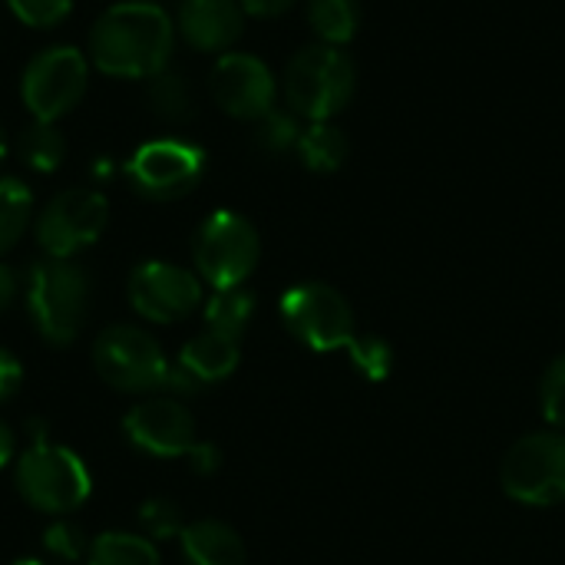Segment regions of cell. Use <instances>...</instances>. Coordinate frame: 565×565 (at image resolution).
<instances>
[{"mask_svg":"<svg viewBox=\"0 0 565 565\" xmlns=\"http://www.w3.org/2000/svg\"><path fill=\"white\" fill-rule=\"evenodd\" d=\"M26 308L46 344L66 348L89 311V278L70 258H43L26 278Z\"/></svg>","mask_w":565,"mask_h":565,"instance_id":"4","label":"cell"},{"mask_svg":"<svg viewBox=\"0 0 565 565\" xmlns=\"http://www.w3.org/2000/svg\"><path fill=\"white\" fill-rule=\"evenodd\" d=\"M89 83V56L76 46H46L23 66L20 96L33 122H56L83 99Z\"/></svg>","mask_w":565,"mask_h":565,"instance_id":"7","label":"cell"},{"mask_svg":"<svg viewBox=\"0 0 565 565\" xmlns=\"http://www.w3.org/2000/svg\"><path fill=\"white\" fill-rule=\"evenodd\" d=\"M89 565H159V553L142 536L103 533L89 543Z\"/></svg>","mask_w":565,"mask_h":565,"instance_id":"23","label":"cell"},{"mask_svg":"<svg viewBox=\"0 0 565 565\" xmlns=\"http://www.w3.org/2000/svg\"><path fill=\"white\" fill-rule=\"evenodd\" d=\"M43 546H46L56 559H63V563H76V559L83 556V550H86L79 526H73V523H66V520H56V523L43 533Z\"/></svg>","mask_w":565,"mask_h":565,"instance_id":"30","label":"cell"},{"mask_svg":"<svg viewBox=\"0 0 565 565\" xmlns=\"http://www.w3.org/2000/svg\"><path fill=\"white\" fill-rule=\"evenodd\" d=\"M189 463H192L195 473H215L218 463H222V454H218L212 444H199V447L189 454Z\"/></svg>","mask_w":565,"mask_h":565,"instance_id":"33","label":"cell"},{"mask_svg":"<svg viewBox=\"0 0 565 565\" xmlns=\"http://www.w3.org/2000/svg\"><path fill=\"white\" fill-rule=\"evenodd\" d=\"M93 364L109 387L126 394H149V391L189 394L199 387L182 367H169L159 341L142 328L116 324L103 331L93 344Z\"/></svg>","mask_w":565,"mask_h":565,"instance_id":"2","label":"cell"},{"mask_svg":"<svg viewBox=\"0 0 565 565\" xmlns=\"http://www.w3.org/2000/svg\"><path fill=\"white\" fill-rule=\"evenodd\" d=\"M17 275H13V268H7V265H0V315L13 305V298H17Z\"/></svg>","mask_w":565,"mask_h":565,"instance_id":"34","label":"cell"},{"mask_svg":"<svg viewBox=\"0 0 565 565\" xmlns=\"http://www.w3.org/2000/svg\"><path fill=\"white\" fill-rule=\"evenodd\" d=\"M17 490L40 513H70L86 503L93 477L73 450L33 437V447L17 460Z\"/></svg>","mask_w":565,"mask_h":565,"instance_id":"5","label":"cell"},{"mask_svg":"<svg viewBox=\"0 0 565 565\" xmlns=\"http://www.w3.org/2000/svg\"><path fill=\"white\" fill-rule=\"evenodd\" d=\"M308 23L328 46H344L361 26L358 0H308Z\"/></svg>","mask_w":565,"mask_h":565,"instance_id":"20","label":"cell"},{"mask_svg":"<svg viewBox=\"0 0 565 565\" xmlns=\"http://www.w3.org/2000/svg\"><path fill=\"white\" fill-rule=\"evenodd\" d=\"M205 149L189 142V139H175V136H162V139H149L142 142L132 156H129V182L139 195L156 199V202H172L189 195L202 175H205Z\"/></svg>","mask_w":565,"mask_h":565,"instance_id":"9","label":"cell"},{"mask_svg":"<svg viewBox=\"0 0 565 565\" xmlns=\"http://www.w3.org/2000/svg\"><path fill=\"white\" fill-rule=\"evenodd\" d=\"M109 218L106 195L96 189H66L46 202L36 218V242L46 258H73L89 248Z\"/></svg>","mask_w":565,"mask_h":565,"instance_id":"11","label":"cell"},{"mask_svg":"<svg viewBox=\"0 0 565 565\" xmlns=\"http://www.w3.org/2000/svg\"><path fill=\"white\" fill-rule=\"evenodd\" d=\"M10 13L33 26V30H53L73 13V0H7Z\"/></svg>","mask_w":565,"mask_h":565,"instance_id":"27","label":"cell"},{"mask_svg":"<svg viewBox=\"0 0 565 565\" xmlns=\"http://www.w3.org/2000/svg\"><path fill=\"white\" fill-rule=\"evenodd\" d=\"M301 139V126H298V116L295 113H281V109H271L268 116H262L255 122V132H252V142L258 152L265 156H285L298 146Z\"/></svg>","mask_w":565,"mask_h":565,"instance_id":"25","label":"cell"},{"mask_svg":"<svg viewBox=\"0 0 565 565\" xmlns=\"http://www.w3.org/2000/svg\"><path fill=\"white\" fill-rule=\"evenodd\" d=\"M122 430L136 450L149 457H162V460L189 457L199 447L192 414L169 397H152V401L136 404L122 417Z\"/></svg>","mask_w":565,"mask_h":565,"instance_id":"14","label":"cell"},{"mask_svg":"<svg viewBox=\"0 0 565 565\" xmlns=\"http://www.w3.org/2000/svg\"><path fill=\"white\" fill-rule=\"evenodd\" d=\"M348 351H351V364L367 381H387V374L394 367V351H391L387 341H381V338H361L358 334Z\"/></svg>","mask_w":565,"mask_h":565,"instance_id":"26","label":"cell"},{"mask_svg":"<svg viewBox=\"0 0 565 565\" xmlns=\"http://www.w3.org/2000/svg\"><path fill=\"white\" fill-rule=\"evenodd\" d=\"M179 367L195 381V384H215L225 381L235 367H238V341L218 334V331H202L195 334L182 354H179Z\"/></svg>","mask_w":565,"mask_h":565,"instance_id":"16","label":"cell"},{"mask_svg":"<svg viewBox=\"0 0 565 565\" xmlns=\"http://www.w3.org/2000/svg\"><path fill=\"white\" fill-rule=\"evenodd\" d=\"M295 152L311 172H338L348 159V136L334 122H311L301 129Z\"/></svg>","mask_w":565,"mask_h":565,"instance_id":"19","label":"cell"},{"mask_svg":"<svg viewBox=\"0 0 565 565\" xmlns=\"http://www.w3.org/2000/svg\"><path fill=\"white\" fill-rule=\"evenodd\" d=\"M10 457H13V434L0 424V470L10 463Z\"/></svg>","mask_w":565,"mask_h":565,"instance_id":"35","label":"cell"},{"mask_svg":"<svg viewBox=\"0 0 565 565\" xmlns=\"http://www.w3.org/2000/svg\"><path fill=\"white\" fill-rule=\"evenodd\" d=\"M175 30L199 53H228L245 30V10L238 0H182Z\"/></svg>","mask_w":565,"mask_h":565,"instance_id":"15","label":"cell"},{"mask_svg":"<svg viewBox=\"0 0 565 565\" xmlns=\"http://www.w3.org/2000/svg\"><path fill=\"white\" fill-rule=\"evenodd\" d=\"M209 93H212L215 106L222 113H228L232 119L258 122L262 116H268L275 109L278 86H275L268 63H262L252 53L228 50L212 66Z\"/></svg>","mask_w":565,"mask_h":565,"instance_id":"12","label":"cell"},{"mask_svg":"<svg viewBox=\"0 0 565 565\" xmlns=\"http://www.w3.org/2000/svg\"><path fill=\"white\" fill-rule=\"evenodd\" d=\"M255 315V295L245 288H225L215 291L205 305V324L209 331H218L232 341H238Z\"/></svg>","mask_w":565,"mask_h":565,"instance_id":"21","label":"cell"},{"mask_svg":"<svg viewBox=\"0 0 565 565\" xmlns=\"http://www.w3.org/2000/svg\"><path fill=\"white\" fill-rule=\"evenodd\" d=\"M20 377H23V371H20L17 358L0 348V401H7L20 387Z\"/></svg>","mask_w":565,"mask_h":565,"instance_id":"31","label":"cell"},{"mask_svg":"<svg viewBox=\"0 0 565 565\" xmlns=\"http://www.w3.org/2000/svg\"><path fill=\"white\" fill-rule=\"evenodd\" d=\"M13 565H43L40 559H20V563H13Z\"/></svg>","mask_w":565,"mask_h":565,"instance_id":"37","label":"cell"},{"mask_svg":"<svg viewBox=\"0 0 565 565\" xmlns=\"http://www.w3.org/2000/svg\"><path fill=\"white\" fill-rule=\"evenodd\" d=\"M242 10L248 17H281L285 10H291L298 0H238Z\"/></svg>","mask_w":565,"mask_h":565,"instance_id":"32","label":"cell"},{"mask_svg":"<svg viewBox=\"0 0 565 565\" xmlns=\"http://www.w3.org/2000/svg\"><path fill=\"white\" fill-rule=\"evenodd\" d=\"M503 490L530 507L565 503V434H530L513 444L500 470Z\"/></svg>","mask_w":565,"mask_h":565,"instance_id":"10","label":"cell"},{"mask_svg":"<svg viewBox=\"0 0 565 565\" xmlns=\"http://www.w3.org/2000/svg\"><path fill=\"white\" fill-rule=\"evenodd\" d=\"M182 553L189 565H245V543L218 520H199L182 530Z\"/></svg>","mask_w":565,"mask_h":565,"instance_id":"17","label":"cell"},{"mask_svg":"<svg viewBox=\"0 0 565 565\" xmlns=\"http://www.w3.org/2000/svg\"><path fill=\"white\" fill-rule=\"evenodd\" d=\"M258 255H262V242L255 225L228 209L212 212L192 238L195 268L215 291L242 288L255 271Z\"/></svg>","mask_w":565,"mask_h":565,"instance_id":"6","label":"cell"},{"mask_svg":"<svg viewBox=\"0 0 565 565\" xmlns=\"http://www.w3.org/2000/svg\"><path fill=\"white\" fill-rule=\"evenodd\" d=\"M129 301L139 318L175 324L202 305V281L172 262H142L129 278Z\"/></svg>","mask_w":565,"mask_h":565,"instance_id":"13","label":"cell"},{"mask_svg":"<svg viewBox=\"0 0 565 565\" xmlns=\"http://www.w3.org/2000/svg\"><path fill=\"white\" fill-rule=\"evenodd\" d=\"M358 70L341 46H305L285 70V99L308 122H331L354 96Z\"/></svg>","mask_w":565,"mask_h":565,"instance_id":"3","label":"cell"},{"mask_svg":"<svg viewBox=\"0 0 565 565\" xmlns=\"http://www.w3.org/2000/svg\"><path fill=\"white\" fill-rule=\"evenodd\" d=\"M139 523L152 540H172V536H182V530H185L179 507L162 497H152L139 507Z\"/></svg>","mask_w":565,"mask_h":565,"instance_id":"28","label":"cell"},{"mask_svg":"<svg viewBox=\"0 0 565 565\" xmlns=\"http://www.w3.org/2000/svg\"><path fill=\"white\" fill-rule=\"evenodd\" d=\"M540 404H543V414L553 427L565 430V354L556 358L550 364V371L543 374V384H540Z\"/></svg>","mask_w":565,"mask_h":565,"instance_id":"29","label":"cell"},{"mask_svg":"<svg viewBox=\"0 0 565 565\" xmlns=\"http://www.w3.org/2000/svg\"><path fill=\"white\" fill-rule=\"evenodd\" d=\"M20 159L33 169V172H53L60 169L63 156H66V139L53 122H33L30 129L20 132Z\"/></svg>","mask_w":565,"mask_h":565,"instance_id":"24","label":"cell"},{"mask_svg":"<svg viewBox=\"0 0 565 565\" xmlns=\"http://www.w3.org/2000/svg\"><path fill=\"white\" fill-rule=\"evenodd\" d=\"M175 46L172 17L152 0H122L89 30V66L116 79H149L169 66Z\"/></svg>","mask_w":565,"mask_h":565,"instance_id":"1","label":"cell"},{"mask_svg":"<svg viewBox=\"0 0 565 565\" xmlns=\"http://www.w3.org/2000/svg\"><path fill=\"white\" fill-rule=\"evenodd\" d=\"M33 215V195L20 179H0V255H7L26 232Z\"/></svg>","mask_w":565,"mask_h":565,"instance_id":"22","label":"cell"},{"mask_svg":"<svg viewBox=\"0 0 565 565\" xmlns=\"http://www.w3.org/2000/svg\"><path fill=\"white\" fill-rule=\"evenodd\" d=\"M146 103L162 122H172V126H185L195 116L192 83L175 66H166V70H159L156 76L146 79Z\"/></svg>","mask_w":565,"mask_h":565,"instance_id":"18","label":"cell"},{"mask_svg":"<svg viewBox=\"0 0 565 565\" xmlns=\"http://www.w3.org/2000/svg\"><path fill=\"white\" fill-rule=\"evenodd\" d=\"M7 156V132H3V126H0V159Z\"/></svg>","mask_w":565,"mask_h":565,"instance_id":"36","label":"cell"},{"mask_svg":"<svg viewBox=\"0 0 565 565\" xmlns=\"http://www.w3.org/2000/svg\"><path fill=\"white\" fill-rule=\"evenodd\" d=\"M281 321L305 348L318 354L351 348L358 338V321L348 298L321 281L288 288L281 295Z\"/></svg>","mask_w":565,"mask_h":565,"instance_id":"8","label":"cell"}]
</instances>
